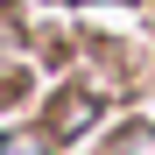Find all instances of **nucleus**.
<instances>
[{"instance_id": "nucleus-1", "label": "nucleus", "mask_w": 155, "mask_h": 155, "mask_svg": "<svg viewBox=\"0 0 155 155\" xmlns=\"http://www.w3.org/2000/svg\"><path fill=\"white\" fill-rule=\"evenodd\" d=\"M127 155H155V134H127Z\"/></svg>"}]
</instances>
